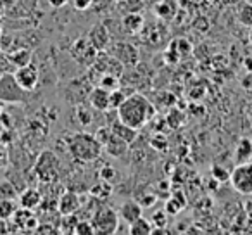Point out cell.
<instances>
[{
    "label": "cell",
    "mask_w": 252,
    "mask_h": 235,
    "mask_svg": "<svg viewBox=\"0 0 252 235\" xmlns=\"http://www.w3.org/2000/svg\"><path fill=\"white\" fill-rule=\"evenodd\" d=\"M125 101H126V94L123 90H119V88H116V90L111 92V97H109V107L118 111V107Z\"/></svg>",
    "instance_id": "obj_25"
},
{
    "label": "cell",
    "mask_w": 252,
    "mask_h": 235,
    "mask_svg": "<svg viewBox=\"0 0 252 235\" xmlns=\"http://www.w3.org/2000/svg\"><path fill=\"white\" fill-rule=\"evenodd\" d=\"M230 183L242 196H252V161L238 163L231 169Z\"/></svg>",
    "instance_id": "obj_5"
},
{
    "label": "cell",
    "mask_w": 252,
    "mask_h": 235,
    "mask_svg": "<svg viewBox=\"0 0 252 235\" xmlns=\"http://www.w3.org/2000/svg\"><path fill=\"white\" fill-rule=\"evenodd\" d=\"M151 221H152L154 227H168V213H166L164 207H162V209L154 211Z\"/></svg>",
    "instance_id": "obj_28"
},
{
    "label": "cell",
    "mask_w": 252,
    "mask_h": 235,
    "mask_svg": "<svg viewBox=\"0 0 252 235\" xmlns=\"http://www.w3.org/2000/svg\"><path fill=\"white\" fill-rule=\"evenodd\" d=\"M142 213H144V207L140 206L138 201H126L119 207V218L128 225H131L138 218H142Z\"/></svg>",
    "instance_id": "obj_10"
},
{
    "label": "cell",
    "mask_w": 252,
    "mask_h": 235,
    "mask_svg": "<svg viewBox=\"0 0 252 235\" xmlns=\"http://www.w3.org/2000/svg\"><path fill=\"white\" fill-rule=\"evenodd\" d=\"M78 116H80L81 125H88L92 121V114L87 111V109H80V111H78Z\"/></svg>",
    "instance_id": "obj_34"
},
{
    "label": "cell",
    "mask_w": 252,
    "mask_h": 235,
    "mask_svg": "<svg viewBox=\"0 0 252 235\" xmlns=\"http://www.w3.org/2000/svg\"><path fill=\"white\" fill-rule=\"evenodd\" d=\"M235 158L238 163H247L252 159V140L247 137L240 138L235 147Z\"/></svg>",
    "instance_id": "obj_14"
},
{
    "label": "cell",
    "mask_w": 252,
    "mask_h": 235,
    "mask_svg": "<svg viewBox=\"0 0 252 235\" xmlns=\"http://www.w3.org/2000/svg\"><path fill=\"white\" fill-rule=\"evenodd\" d=\"M2 109H4V102L0 101V112H2Z\"/></svg>",
    "instance_id": "obj_41"
},
{
    "label": "cell",
    "mask_w": 252,
    "mask_h": 235,
    "mask_svg": "<svg viewBox=\"0 0 252 235\" xmlns=\"http://www.w3.org/2000/svg\"><path fill=\"white\" fill-rule=\"evenodd\" d=\"M35 173L42 182H56L59 178V159L52 151H43L35 163Z\"/></svg>",
    "instance_id": "obj_4"
},
{
    "label": "cell",
    "mask_w": 252,
    "mask_h": 235,
    "mask_svg": "<svg viewBox=\"0 0 252 235\" xmlns=\"http://www.w3.org/2000/svg\"><path fill=\"white\" fill-rule=\"evenodd\" d=\"M111 130H112V134H114L116 137H119L121 140H125L126 144H131V142L135 140V137H137V130H133V128H130V127H126V125H123L119 120L112 125Z\"/></svg>",
    "instance_id": "obj_16"
},
{
    "label": "cell",
    "mask_w": 252,
    "mask_h": 235,
    "mask_svg": "<svg viewBox=\"0 0 252 235\" xmlns=\"http://www.w3.org/2000/svg\"><path fill=\"white\" fill-rule=\"evenodd\" d=\"M49 4L52 5V7H63V5H66L67 4V0H49Z\"/></svg>",
    "instance_id": "obj_39"
},
{
    "label": "cell",
    "mask_w": 252,
    "mask_h": 235,
    "mask_svg": "<svg viewBox=\"0 0 252 235\" xmlns=\"http://www.w3.org/2000/svg\"><path fill=\"white\" fill-rule=\"evenodd\" d=\"M18 209L19 207L16 204V199H0V218L2 220H12Z\"/></svg>",
    "instance_id": "obj_19"
},
{
    "label": "cell",
    "mask_w": 252,
    "mask_h": 235,
    "mask_svg": "<svg viewBox=\"0 0 252 235\" xmlns=\"http://www.w3.org/2000/svg\"><path fill=\"white\" fill-rule=\"evenodd\" d=\"M95 235H114L119 228V214L112 207H98L92 216Z\"/></svg>",
    "instance_id": "obj_3"
},
{
    "label": "cell",
    "mask_w": 252,
    "mask_h": 235,
    "mask_svg": "<svg viewBox=\"0 0 252 235\" xmlns=\"http://www.w3.org/2000/svg\"><path fill=\"white\" fill-rule=\"evenodd\" d=\"M109 97H111V92L105 90L104 87H97L90 94V104L97 111H107V109H111L109 107Z\"/></svg>",
    "instance_id": "obj_12"
},
{
    "label": "cell",
    "mask_w": 252,
    "mask_h": 235,
    "mask_svg": "<svg viewBox=\"0 0 252 235\" xmlns=\"http://www.w3.org/2000/svg\"><path fill=\"white\" fill-rule=\"evenodd\" d=\"M81 207V199L78 194L74 192H64L57 201V211L63 216H69V214H76V211Z\"/></svg>",
    "instance_id": "obj_8"
},
{
    "label": "cell",
    "mask_w": 252,
    "mask_h": 235,
    "mask_svg": "<svg viewBox=\"0 0 252 235\" xmlns=\"http://www.w3.org/2000/svg\"><path fill=\"white\" fill-rule=\"evenodd\" d=\"M26 92L16 81L14 74L0 76V101L2 102H23Z\"/></svg>",
    "instance_id": "obj_6"
},
{
    "label": "cell",
    "mask_w": 252,
    "mask_h": 235,
    "mask_svg": "<svg viewBox=\"0 0 252 235\" xmlns=\"http://www.w3.org/2000/svg\"><path fill=\"white\" fill-rule=\"evenodd\" d=\"M14 78L18 81V85L25 92H32L36 88L40 81V73L38 67L35 64H25V66H19L14 73Z\"/></svg>",
    "instance_id": "obj_7"
},
{
    "label": "cell",
    "mask_w": 252,
    "mask_h": 235,
    "mask_svg": "<svg viewBox=\"0 0 252 235\" xmlns=\"http://www.w3.org/2000/svg\"><path fill=\"white\" fill-rule=\"evenodd\" d=\"M245 114H247L249 118H252V102L251 104H247V107H245Z\"/></svg>",
    "instance_id": "obj_40"
},
{
    "label": "cell",
    "mask_w": 252,
    "mask_h": 235,
    "mask_svg": "<svg viewBox=\"0 0 252 235\" xmlns=\"http://www.w3.org/2000/svg\"><path fill=\"white\" fill-rule=\"evenodd\" d=\"M12 220H14V227L21 232H33L38 227V221L32 214V209H25V207H19Z\"/></svg>",
    "instance_id": "obj_9"
},
{
    "label": "cell",
    "mask_w": 252,
    "mask_h": 235,
    "mask_svg": "<svg viewBox=\"0 0 252 235\" xmlns=\"http://www.w3.org/2000/svg\"><path fill=\"white\" fill-rule=\"evenodd\" d=\"M42 202H43V197L36 189H25L21 194H19V206L25 207V209L33 211Z\"/></svg>",
    "instance_id": "obj_11"
},
{
    "label": "cell",
    "mask_w": 252,
    "mask_h": 235,
    "mask_svg": "<svg viewBox=\"0 0 252 235\" xmlns=\"http://www.w3.org/2000/svg\"><path fill=\"white\" fill-rule=\"evenodd\" d=\"M111 182H105V180H102V182H98V185L92 187V196L94 197H100V199H105V197L111 196Z\"/></svg>",
    "instance_id": "obj_24"
},
{
    "label": "cell",
    "mask_w": 252,
    "mask_h": 235,
    "mask_svg": "<svg viewBox=\"0 0 252 235\" xmlns=\"http://www.w3.org/2000/svg\"><path fill=\"white\" fill-rule=\"evenodd\" d=\"M128 145L130 144H126L125 140H121V138L116 137V135L112 134L111 138H109V142L105 144V149H107L109 154L114 156V158H121V156L128 151Z\"/></svg>",
    "instance_id": "obj_17"
},
{
    "label": "cell",
    "mask_w": 252,
    "mask_h": 235,
    "mask_svg": "<svg viewBox=\"0 0 252 235\" xmlns=\"http://www.w3.org/2000/svg\"><path fill=\"white\" fill-rule=\"evenodd\" d=\"M152 228H154L152 221L142 216V218H138L137 221H133V223L130 225V235H151Z\"/></svg>",
    "instance_id": "obj_18"
},
{
    "label": "cell",
    "mask_w": 252,
    "mask_h": 235,
    "mask_svg": "<svg viewBox=\"0 0 252 235\" xmlns=\"http://www.w3.org/2000/svg\"><path fill=\"white\" fill-rule=\"evenodd\" d=\"M237 16H238V23H240L242 26L252 28V4H247V2H245L244 5H240Z\"/></svg>",
    "instance_id": "obj_20"
},
{
    "label": "cell",
    "mask_w": 252,
    "mask_h": 235,
    "mask_svg": "<svg viewBox=\"0 0 252 235\" xmlns=\"http://www.w3.org/2000/svg\"><path fill=\"white\" fill-rule=\"evenodd\" d=\"M100 87H104L105 90L112 92V90H116V88H118V80H116V78H112V74H105V76L102 78V81H100Z\"/></svg>",
    "instance_id": "obj_29"
},
{
    "label": "cell",
    "mask_w": 252,
    "mask_h": 235,
    "mask_svg": "<svg viewBox=\"0 0 252 235\" xmlns=\"http://www.w3.org/2000/svg\"><path fill=\"white\" fill-rule=\"evenodd\" d=\"M185 206H187L185 196H183L182 192H175L168 201H166L164 209H166V213H168L169 216H176V214L182 213V211L185 209Z\"/></svg>",
    "instance_id": "obj_13"
},
{
    "label": "cell",
    "mask_w": 252,
    "mask_h": 235,
    "mask_svg": "<svg viewBox=\"0 0 252 235\" xmlns=\"http://www.w3.org/2000/svg\"><path fill=\"white\" fill-rule=\"evenodd\" d=\"M154 112V105L151 104L147 97L140 94H133L130 97H126V101L118 107V120L126 127L138 132L152 120Z\"/></svg>",
    "instance_id": "obj_1"
},
{
    "label": "cell",
    "mask_w": 252,
    "mask_h": 235,
    "mask_svg": "<svg viewBox=\"0 0 252 235\" xmlns=\"http://www.w3.org/2000/svg\"><path fill=\"white\" fill-rule=\"evenodd\" d=\"M211 175H213V178L218 180V182H230L231 171L224 169L223 166H220V165H214L213 169H211Z\"/></svg>",
    "instance_id": "obj_26"
},
{
    "label": "cell",
    "mask_w": 252,
    "mask_h": 235,
    "mask_svg": "<svg viewBox=\"0 0 252 235\" xmlns=\"http://www.w3.org/2000/svg\"><path fill=\"white\" fill-rule=\"evenodd\" d=\"M142 23L144 19L140 14H130L125 18V28L128 30V33H137L142 28Z\"/></svg>",
    "instance_id": "obj_23"
},
{
    "label": "cell",
    "mask_w": 252,
    "mask_h": 235,
    "mask_svg": "<svg viewBox=\"0 0 252 235\" xmlns=\"http://www.w3.org/2000/svg\"><path fill=\"white\" fill-rule=\"evenodd\" d=\"M18 189L9 180H0V199H16Z\"/></svg>",
    "instance_id": "obj_21"
},
{
    "label": "cell",
    "mask_w": 252,
    "mask_h": 235,
    "mask_svg": "<svg viewBox=\"0 0 252 235\" xmlns=\"http://www.w3.org/2000/svg\"><path fill=\"white\" fill-rule=\"evenodd\" d=\"M74 234L76 235H95V228H94V225H92L90 220L78 221L76 228H74Z\"/></svg>",
    "instance_id": "obj_27"
},
{
    "label": "cell",
    "mask_w": 252,
    "mask_h": 235,
    "mask_svg": "<svg viewBox=\"0 0 252 235\" xmlns=\"http://www.w3.org/2000/svg\"><path fill=\"white\" fill-rule=\"evenodd\" d=\"M90 43L95 49H104L109 43V32L102 25L94 26V30L90 33Z\"/></svg>",
    "instance_id": "obj_15"
},
{
    "label": "cell",
    "mask_w": 252,
    "mask_h": 235,
    "mask_svg": "<svg viewBox=\"0 0 252 235\" xmlns=\"http://www.w3.org/2000/svg\"><path fill=\"white\" fill-rule=\"evenodd\" d=\"M11 227H9V220H2L0 218V235H9Z\"/></svg>",
    "instance_id": "obj_36"
},
{
    "label": "cell",
    "mask_w": 252,
    "mask_h": 235,
    "mask_svg": "<svg viewBox=\"0 0 252 235\" xmlns=\"http://www.w3.org/2000/svg\"><path fill=\"white\" fill-rule=\"evenodd\" d=\"M111 135H112L111 128H100V130L97 132V135H95V137H97V140L100 142L102 145H105L109 142V138H111Z\"/></svg>",
    "instance_id": "obj_30"
},
{
    "label": "cell",
    "mask_w": 252,
    "mask_h": 235,
    "mask_svg": "<svg viewBox=\"0 0 252 235\" xmlns=\"http://www.w3.org/2000/svg\"><path fill=\"white\" fill-rule=\"evenodd\" d=\"M151 235H171V232H169L166 227H154Z\"/></svg>",
    "instance_id": "obj_37"
},
{
    "label": "cell",
    "mask_w": 252,
    "mask_h": 235,
    "mask_svg": "<svg viewBox=\"0 0 252 235\" xmlns=\"http://www.w3.org/2000/svg\"><path fill=\"white\" fill-rule=\"evenodd\" d=\"M182 235H204V234L199 230V228H195V227H189V228H185V230H183V234H182Z\"/></svg>",
    "instance_id": "obj_38"
},
{
    "label": "cell",
    "mask_w": 252,
    "mask_h": 235,
    "mask_svg": "<svg viewBox=\"0 0 252 235\" xmlns=\"http://www.w3.org/2000/svg\"><path fill=\"white\" fill-rule=\"evenodd\" d=\"M7 165H9V151L5 147V144L0 142V169L7 168Z\"/></svg>",
    "instance_id": "obj_31"
},
{
    "label": "cell",
    "mask_w": 252,
    "mask_h": 235,
    "mask_svg": "<svg viewBox=\"0 0 252 235\" xmlns=\"http://www.w3.org/2000/svg\"><path fill=\"white\" fill-rule=\"evenodd\" d=\"M156 201H158V197L154 194H144V199H140L138 202H140L142 207H151L152 204H156Z\"/></svg>",
    "instance_id": "obj_33"
},
{
    "label": "cell",
    "mask_w": 252,
    "mask_h": 235,
    "mask_svg": "<svg viewBox=\"0 0 252 235\" xmlns=\"http://www.w3.org/2000/svg\"><path fill=\"white\" fill-rule=\"evenodd\" d=\"M114 176H116V171H114V168H112V166L105 165L104 168L100 169V178L105 180V182H112V178H114Z\"/></svg>",
    "instance_id": "obj_32"
},
{
    "label": "cell",
    "mask_w": 252,
    "mask_h": 235,
    "mask_svg": "<svg viewBox=\"0 0 252 235\" xmlns=\"http://www.w3.org/2000/svg\"><path fill=\"white\" fill-rule=\"evenodd\" d=\"M92 4V0H74V7L78 9V11H85V9H88Z\"/></svg>",
    "instance_id": "obj_35"
},
{
    "label": "cell",
    "mask_w": 252,
    "mask_h": 235,
    "mask_svg": "<svg viewBox=\"0 0 252 235\" xmlns=\"http://www.w3.org/2000/svg\"><path fill=\"white\" fill-rule=\"evenodd\" d=\"M69 152L78 161H95L102 152V144L97 140L95 135L76 134L69 138Z\"/></svg>",
    "instance_id": "obj_2"
},
{
    "label": "cell",
    "mask_w": 252,
    "mask_h": 235,
    "mask_svg": "<svg viewBox=\"0 0 252 235\" xmlns=\"http://www.w3.org/2000/svg\"><path fill=\"white\" fill-rule=\"evenodd\" d=\"M190 50H192L190 43L187 42V40H182V38L175 40V42L171 43V47H169V52H175L176 59H178V57H182V56H187Z\"/></svg>",
    "instance_id": "obj_22"
}]
</instances>
